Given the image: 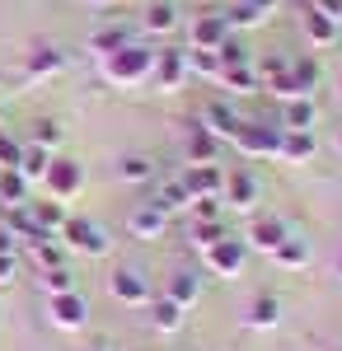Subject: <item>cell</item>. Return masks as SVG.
<instances>
[{"instance_id":"35","label":"cell","mask_w":342,"mask_h":351,"mask_svg":"<svg viewBox=\"0 0 342 351\" xmlns=\"http://www.w3.org/2000/svg\"><path fill=\"white\" fill-rule=\"evenodd\" d=\"M290 75H295V84H300V94H305V99L315 94V84H319V66L310 61V56H295V61H290Z\"/></svg>"},{"instance_id":"12","label":"cell","mask_w":342,"mask_h":351,"mask_svg":"<svg viewBox=\"0 0 342 351\" xmlns=\"http://www.w3.org/2000/svg\"><path fill=\"white\" fill-rule=\"evenodd\" d=\"M235 211H253V202H258V178L249 173V169H230L225 173V192H220Z\"/></svg>"},{"instance_id":"16","label":"cell","mask_w":342,"mask_h":351,"mask_svg":"<svg viewBox=\"0 0 342 351\" xmlns=\"http://www.w3.org/2000/svg\"><path fill=\"white\" fill-rule=\"evenodd\" d=\"M127 43H136V24H104L89 33V52L94 56H108L117 47H127Z\"/></svg>"},{"instance_id":"26","label":"cell","mask_w":342,"mask_h":351,"mask_svg":"<svg viewBox=\"0 0 342 351\" xmlns=\"http://www.w3.org/2000/svg\"><path fill=\"white\" fill-rule=\"evenodd\" d=\"M277 319H282L277 295H253V300H249V314H244V324H249V328H277Z\"/></svg>"},{"instance_id":"41","label":"cell","mask_w":342,"mask_h":351,"mask_svg":"<svg viewBox=\"0 0 342 351\" xmlns=\"http://www.w3.org/2000/svg\"><path fill=\"white\" fill-rule=\"evenodd\" d=\"M14 281V253H0V286Z\"/></svg>"},{"instance_id":"8","label":"cell","mask_w":342,"mask_h":351,"mask_svg":"<svg viewBox=\"0 0 342 351\" xmlns=\"http://www.w3.org/2000/svg\"><path fill=\"white\" fill-rule=\"evenodd\" d=\"M47 192H52V202H66V197H76L80 188H84V169H80L76 160H56L52 155V169H47Z\"/></svg>"},{"instance_id":"46","label":"cell","mask_w":342,"mask_h":351,"mask_svg":"<svg viewBox=\"0 0 342 351\" xmlns=\"http://www.w3.org/2000/svg\"><path fill=\"white\" fill-rule=\"evenodd\" d=\"M94 5H117V0H94Z\"/></svg>"},{"instance_id":"9","label":"cell","mask_w":342,"mask_h":351,"mask_svg":"<svg viewBox=\"0 0 342 351\" xmlns=\"http://www.w3.org/2000/svg\"><path fill=\"white\" fill-rule=\"evenodd\" d=\"M225 38H230V19H225V10H220V14H197V19H192V33H187V43H192L197 52H216Z\"/></svg>"},{"instance_id":"5","label":"cell","mask_w":342,"mask_h":351,"mask_svg":"<svg viewBox=\"0 0 342 351\" xmlns=\"http://www.w3.org/2000/svg\"><path fill=\"white\" fill-rule=\"evenodd\" d=\"M179 178H183L187 206H192V202H207V197H220V192H225V173H220L216 164H187Z\"/></svg>"},{"instance_id":"6","label":"cell","mask_w":342,"mask_h":351,"mask_svg":"<svg viewBox=\"0 0 342 351\" xmlns=\"http://www.w3.org/2000/svg\"><path fill=\"white\" fill-rule=\"evenodd\" d=\"M108 291H113V300L117 304H150V276L136 267H117L113 276H108Z\"/></svg>"},{"instance_id":"15","label":"cell","mask_w":342,"mask_h":351,"mask_svg":"<svg viewBox=\"0 0 342 351\" xmlns=\"http://www.w3.org/2000/svg\"><path fill=\"white\" fill-rule=\"evenodd\" d=\"M239 122H244V117H239V112L230 108L225 99H211L207 112H202V127H207V132L216 136V141H230V136L239 132Z\"/></svg>"},{"instance_id":"45","label":"cell","mask_w":342,"mask_h":351,"mask_svg":"<svg viewBox=\"0 0 342 351\" xmlns=\"http://www.w3.org/2000/svg\"><path fill=\"white\" fill-rule=\"evenodd\" d=\"M94 351H113V347H108V342H99V347H94Z\"/></svg>"},{"instance_id":"32","label":"cell","mask_w":342,"mask_h":351,"mask_svg":"<svg viewBox=\"0 0 342 351\" xmlns=\"http://www.w3.org/2000/svg\"><path fill=\"white\" fill-rule=\"evenodd\" d=\"M38 286H43L47 295H71V291H76V271L71 267H47V271H38Z\"/></svg>"},{"instance_id":"29","label":"cell","mask_w":342,"mask_h":351,"mask_svg":"<svg viewBox=\"0 0 342 351\" xmlns=\"http://www.w3.org/2000/svg\"><path fill=\"white\" fill-rule=\"evenodd\" d=\"M272 263H277V267L300 271L305 263H310V243H305V239H295V234H286V239H282V248L272 253Z\"/></svg>"},{"instance_id":"11","label":"cell","mask_w":342,"mask_h":351,"mask_svg":"<svg viewBox=\"0 0 342 351\" xmlns=\"http://www.w3.org/2000/svg\"><path fill=\"white\" fill-rule=\"evenodd\" d=\"M47 314L56 328H84L89 324V300L71 291V295H47Z\"/></svg>"},{"instance_id":"17","label":"cell","mask_w":342,"mask_h":351,"mask_svg":"<svg viewBox=\"0 0 342 351\" xmlns=\"http://www.w3.org/2000/svg\"><path fill=\"white\" fill-rule=\"evenodd\" d=\"M300 24H305V38H310L315 47H333V43H338V33H342L338 19H328V14H323V10H315V5L300 14Z\"/></svg>"},{"instance_id":"31","label":"cell","mask_w":342,"mask_h":351,"mask_svg":"<svg viewBox=\"0 0 342 351\" xmlns=\"http://www.w3.org/2000/svg\"><path fill=\"white\" fill-rule=\"evenodd\" d=\"M155 173V160H146V155H122V164H117V178H127V183H150Z\"/></svg>"},{"instance_id":"20","label":"cell","mask_w":342,"mask_h":351,"mask_svg":"<svg viewBox=\"0 0 342 351\" xmlns=\"http://www.w3.org/2000/svg\"><path fill=\"white\" fill-rule=\"evenodd\" d=\"M183 324H187L183 304H174V300H164V295L150 300V328H155V332H179Z\"/></svg>"},{"instance_id":"49","label":"cell","mask_w":342,"mask_h":351,"mask_svg":"<svg viewBox=\"0 0 342 351\" xmlns=\"http://www.w3.org/2000/svg\"><path fill=\"white\" fill-rule=\"evenodd\" d=\"M338 84H342V80H338Z\"/></svg>"},{"instance_id":"47","label":"cell","mask_w":342,"mask_h":351,"mask_svg":"<svg viewBox=\"0 0 342 351\" xmlns=\"http://www.w3.org/2000/svg\"><path fill=\"white\" fill-rule=\"evenodd\" d=\"M338 150H342V136H338Z\"/></svg>"},{"instance_id":"39","label":"cell","mask_w":342,"mask_h":351,"mask_svg":"<svg viewBox=\"0 0 342 351\" xmlns=\"http://www.w3.org/2000/svg\"><path fill=\"white\" fill-rule=\"evenodd\" d=\"M19 155H24V145L0 127V169H19Z\"/></svg>"},{"instance_id":"14","label":"cell","mask_w":342,"mask_h":351,"mask_svg":"<svg viewBox=\"0 0 342 351\" xmlns=\"http://www.w3.org/2000/svg\"><path fill=\"white\" fill-rule=\"evenodd\" d=\"M127 230H132L136 239H164V230H169V216L150 206V202H141L132 216H127Z\"/></svg>"},{"instance_id":"28","label":"cell","mask_w":342,"mask_h":351,"mask_svg":"<svg viewBox=\"0 0 342 351\" xmlns=\"http://www.w3.org/2000/svg\"><path fill=\"white\" fill-rule=\"evenodd\" d=\"M47 169H52V150H43V145H24V155H19V173H24L28 183H43Z\"/></svg>"},{"instance_id":"7","label":"cell","mask_w":342,"mask_h":351,"mask_svg":"<svg viewBox=\"0 0 342 351\" xmlns=\"http://www.w3.org/2000/svg\"><path fill=\"white\" fill-rule=\"evenodd\" d=\"M244 258H249V243L235 239V234H225L220 243L207 248V267L216 271V276H239V271H244Z\"/></svg>"},{"instance_id":"24","label":"cell","mask_w":342,"mask_h":351,"mask_svg":"<svg viewBox=\"0 0 342 351\" xmlns=\"http://www.w3.org/2000/svg\"><path fill=\"white\" fill-rule=\"evenodd\" d=\"M315 104L310 99H286V108H282V127L286 132H315Z\"/></svg>"},{"instance_id":"36","label":"cell","mask_w":342,"mask_h":351,"mask_svg":"<svg viewBox=\"0 0 342 351\" xmlns=\"http://www.w3.org/2000/svg\"><path fill=\"white\" fill-rule=\"evenodd\" d=\"M187 71H197V75H207V80H220V56L216 52H187Z\"/></svg>"},{"instance_id":"43","label":"cell","mask_w":342,"mask_h":351,"mask_svg":"<svg viewBox=\"0 0 342 351\" xmlns=\"http://www.w3.org/2000/svg\"><path fill=\"white\" fill-rule=\"evenodd\" d=\"M244 5H249V10H258V14H272V10H277V0H244Z\"/></svg>"},{"instance_id":"13","label":"cell","mask_w":342,"mask_h":351,"mask_svg":"<svg viewBox=\"0 0 342 351\" xmlns=\"http://www.w3.org/2000/svg\"><path fill=\"white\" fill-rule=\"evenodd\" d=\"M24 71L33 75V80H52V75H61V71H66V52H61V47H52V43H38V47L24 56Z\"/></svg>"},{"instance_id":"44","label":"cell","mask_w":342,"mask_h":351,"mask_svg":"<svg viewBox=\"0 0 342 351\" xmlns=\"http://www.w3.org/2000/svg\"><path fill=\"white\" fill-rule=\"evenodd\" d=\"M0 253H14V234L10 230H0Z\"/></svg>"},{"instance_id":"18","label":"cell","mask_w":342,"mask_h":351,"mask_svg":"<svg viewBox=\"0 0 342 351\" xmlns=\"http://www.w3.org/2000/svg\"><path fill=\"white\" fill-rule=\"evenodd\" d=\"M197 295H202V276L192 267H179L169 276V286H164V300H174V304H183V309H192Z\"/></svg>"},{"instance_id":"37","label":"cell","mask_w":342,"mask_h":351,"mask_svg":"<svg viewBox=\"0 0 342 351\" xmlns=\"http://www.w3.org/2000/svg\"><path fill=\"white\" fill-rule=\"evenodd\" d=\"M225 19H230V28H258L267 19V14H258V10H249L244 0H235L230 10H225Z\"/></svg>"},{"instance_id":"33","label":"cell","mask_w":342,"mask_h":351,"mask_svg":"<svg viewBox=\"0 0 342 351\" xmlns=\"http://www.w3.org/2000/svg\"><path fill=\"white\" fill-rule=\"evenodd\" d=\"M225 234H230V230H225V220H192V243H197L202 253H207L211 243H220Z\"/></svg>"},{"instance_id":"10","label":"cell","mask_w":342,"mask_h":351,"mask_svg":"<svg viewBox=\"0 0 342 351\" xmlns=\"http://www.w3.org/2000/svg\"><path fill=\"white\" fill-rule=\"evenodd\" d=\"M150 206H159V211H164L169 220L179 216V211H187L183 178H169V173H155V178H150Z\"/></svg>"},{"instance_id":"3","label":"cell","mask_w":342,"mask_h":351,"mask_svg":"<svg viewBox=\"0 0 342 351\" xmlns=\"http://www.w3.org/2000/svg\"><path fill=\"white\" fill-rule=\"evenodd\" d=\"M61 243L76 248V253H84V258H104L108 253L104 230H99L94 220H84V216H66V225H61Z\"/></svg>"},{"instance_id":"22","label":"cell","mask_w":342,"mask_h":351,"mask_svg":"<svg viewBox=\"0 0 342 351\" xmlns=\"http://www.w3.org/2000/svg\"><path fill=\"white\" fill-rule=\"evenodd\" d=\"M141 28H146V33H174V28H179V10H174V0H150L146 14H141Z\"/></svg>"},{"instance_id":"42","label":"cell","mask_w":342,"mask_h":351,"mask_svg":"<svg viewBox=\"0 0 342 351\" xmlns=\"http://www.w3.org/2000/svg\"><path fill=\"white\" fill-rule=\"evenodd\" d=\"M315 10H323L328 19H338V24H342V0H315Z\"/></svg>"},{"instance_id":"25","label":"cell","mask_w":342,"mask_h":351,"mask_svg":"<svg viewBox=\"0 0 342 351\" xmlns=\"http://www.w3.org/2000/svg\"><path fill=\"white\" fill-rule=\"evenodd\" d=\"M315 155V132H282V150H277V160L286 164H300Z\"/></svg>"},{"instance_id":"48","label":"cell","mask_w":342,"mask_h":351,"mask_svg":"<svg viewBox=\"0 0 342 351\" xmlns=\"http://www.w3.org/2000/svg\"><path fill=\"white\" fill-rule=\"evenodd\" d=\"M338 267H342V263H338Z\"/></svg>"},{"instance_id":"40","label":"cell","mask_w":342,"mask_h":351,"mask_svg":"<svg viewBox=\"0 0 342 351\" xmlns=\"http://www.w3.org/2000/svg\"><path fill=\"white\" fill-rule=\"evenodd\" d=\"M187 211H192L197 220H220V202H216V197H207V202H192Z\"/></svg>"},{"instance_id":"34","label":"cell","mask_w":342,"mask_h":351,"mask_svg":"<svg viewBox=\"0 0 342 351\" xmlns=\"http://www.w3.org/2000/svg\"><path fill=\"white\" fill-rule=\"evenodd\" d=\"M52 239H56V234H52ZM52 239H33V243H28V258H33L43 271H47V267H66V263H61V248H56Z\"/></svg>"},{"instance_id":"2","label":"cell","mask_w":342,"mask_h":351,"mask_svg":"<svg viewBox=\"0 0 342 351\" xmlns=\"http://www.w3.org/2000/svg\"><path fill=\"white\" fill-rule=\"evenodd\" d=\"M282 132H286V127H267V122H239V132L230 136V141H235L239 155H249V160H272V155L282 150Z\"/></svg>"},{"instance_id":"38","label":"cell","mask_w":342,"mask_h":351,"mask_svg":"<svg viewBox=\"0 0 342 351\" xmlns=\"http://www.w3.org/2000/svg\"><path fill=\"white\" fill-rule=\"evenodd\" d=\"M33 145H43V150H56V145H61V122L43 117V122L33 127Z\"/></svg>"},{"instance_id":"4","label":"cell","mask_w":342,"mask_h":351,"mask_svg":"<svg viewBox=\"0 0 342 351\" xmlns=\"http://www.w3.org/2000/svg\"><path fill=\"white\" fill-rule=\"evenodd\" d=\"M183 80H187V52L183 47H159L155 61H150V84L169 94V89H179Z\"/></svg>"},{"instance_id":"21","label":"cell","mask_w":342,"mask_h":351,"mask_svg":"<svg viewBox=\"0 0 342 351\" xmlns=\"http://www.w3.org/2000/svg\"><path fill=\"white\" fill-rule=\"evenodd\" d=\"M220 155V141L197 122V127H187V164H216Z\"/></svg>"},{"instance_id":"19","label":"cell","mask_w":342,"mask_h":351,"mask_svg":"<svg viewBox=\"0 0 342 351\" xmlns=\"http://www.w3.org/2000/svg\"><path fill=\"white\" fill-rule=\"evenodd\" d=\"M286 234H290L286 220H277V216H258L253 225H249V243H253V248H263V253H277Z\"/></svg>"},{"instance_id":"1","label":"cell","mask_w":342,"mask_h":351,"mask_svg":"<svg viewBox=\"0 0 342 351\" xmlns=\"http://www.w3.org/2000/svg\"><path fill=\"white\" fill-rule=\"evenodd\" d=\"M150 61H155V52H150L146 43H127V47H117V52L99 56V71H104V80H113V84H141V80H150Z\"/></svg>"},{"instance_id":"30","label":"cell","mask_w":342,"mask_h":351,"mask_svg":"<svg viewBox=\"0 0 342 351\" xmlns=\"http://www.w3.org/2000/svg\"><path fill=\"white\" fill-rule=\"evenodd\" d=\"M28 211H33V220H38L43 234H61V225H66L61 202H28Z\"/></svg>"},{"instance_id":"27","label":"cell","mask_w":342,"mask_h":351,"mask_svg":"<svg viewBox=\"0 0 342 351\" xmlns=\"http://www.w3.org/2000/svg\"><path fill=\"white\" fill-rule=\"evenodd\" d=\"M28 183L19 169H0V206H24L28 202Z\"/></svg>"},{"instance_id":"23","label":"cell","mask_w":342,"mask_h":351,"mask_svg":"<svg viewBox=\"0 0 342 351\" xmlns=\"http://www.w3.org/2000/svg\"><path fill=\"white\" fill-rule=\"evenodd\" d=\"M220 84H225V89H235V94H253V89H263V80H258V66H249V61L225 66V71H220Z\"/></svg>"}]
</instances>
